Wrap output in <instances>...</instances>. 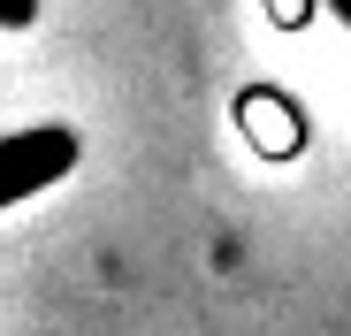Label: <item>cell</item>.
Segmentation results:
<instances>
[{"label":"cell","instance_id":"obj_1","mask_svg":"<svg viewBox=\"0 0 351 336\" xmlns=\"http://www.w3.org/2000/svg\"><path fill=\"white\" fill-rule=\"evenodd\" d=\"M77 160H84V145H77L69 123H23V130H8L0 138V206H23V199L53 191V184H69Z\"/></svg>","mask_w":351,"mask_h":336},{"label":"cell","instance_id":"obj_2","mask_svg":"<svg viewBox=\"0 0 351 336\" xmlns=\"http://www.w3.org/2000/svg\"><path fill=\"white\" fill-rule=\"evenodd\" d=\"M237 115H245V138H252L267 160H298V153H306V123H298V107H290L282 92H245Z\"/></svg>","mask_w":351,"mask_h":336},{"label":"cell","instance_id":"obj_3","mask_svg":"<svg viewBox=\"0 0 351 336\" xmlns=\"http://www.w3.org/2000/svg\"><path fill=\"white\" fill-rule=\"evenodd\" d=\"M38 23V0H0V31H31Z\"/></svg>","mask_w":351,"mask_h":336},{"label":"cell","instance_id":"obj_4","mask_svg":"<svg viewBox=\"0 0 351 336\" xmlns=\"http://www.w3.org/2000/svg\"><path fill=\"white\" fill-rule=\"evenodd\" d=\"M313 16V0H275V23H306Z\"/></svg>","mask_w":351,"mask_h":336},{"label":"cell","instance_id":"obj_5","mask_svg":"<svg viewBox=\"0 0 351 336\" xmlns=\"http://www.w3.org/2000/svg\"><path fill=\"white\" fill-rule=\"evenodd\" d=\"M328 16H336V23H343V31H351V0H328Z\"/></svg>","mask_w":351,"mask_h":336}]
</instances>
